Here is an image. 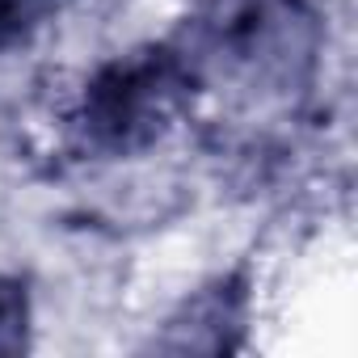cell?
<instances>
[{
	"label": "cell",
	"instance_id": "4",
	"mask_svg": "<svg viewBox=\"0 0 358 358\" xmlns=\"http://www.w3.org/2000/svg\"><path fill=\"white\" fill-rule=\"evenodd\" d=\"M26 320H30V303H26V287L9 274H0V350H17L26 337Z\"/></svg>",
	"mask_w": 358,
	"mask_h": 358
},
{
	"label": "cell",
	"instance_id": "1",
	"mask_svg": "<svg viewBox=\"0 0 358 358\" xmlns=\"http://www.w3.org/2000/svg\"><path fill=\"white\" fill-rule=\"evenodd\" d=\"M320 26L303 0H207L186 47H177L194 89L236 106H287L316 68Z\"/></svg>",
	"mask_w": 358,
	"mask_h": 358
},
{
	"label": "cell",
	"instance_id": "2",
	"mask_svg": "<svg viewBox=\"0 0 358 358\" xmlns=\"http://www.w3.org/2000/svg\"><path fill=\"white\" fill-rule=\"evenodd\" d=\"M190 97V76L177 47H139L110 59L89 80L76 122L93 152L135 156L177 122Z\"/></svg>",
	"mask_w": 358,
	"mask_h": 358
},
{
	"label": "cell",
	"instance_id": "3",
	"mask_svg": "<svg viewBox=\"0 0 358 358\" xmlns=\"http://www.w3.org/2000/svg\"><path fill=\"white\" fill-rule=\"evenodd\" d=\"M241 320H245V287L236 278L228 282H215L207 291H199L182 312L169 320V333H164V350H207V354H220V350H232L236 337H241Z\"/></svg>",
	"mask_w": 358,
	"mask_h": 358
},
{
	"label": "cell",
	"instance_id": "5",
	"mask_svg": "<svg viewBox=\"0 0 358 358\" xmlns=\"http://www.w3.org/2000/svg\"><path fill=\"white\" fill-rule=\"evenodd\" d=\"M51 5L55 0H0V47H9L22 34H30Z\"/></svg>",
	"mask_w": 358,
	"mask_h": 358
}]
</instances>
